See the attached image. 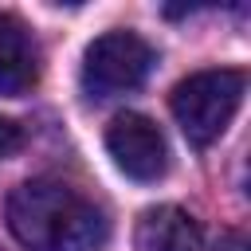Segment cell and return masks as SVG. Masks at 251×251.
I'll list each match as a JSON object with an SVG mask.
<instances>
[{
	"instance_id": "277c9868",
	"label": "cell",
	"mask_w": 251,
	"mask_h": 251,
	"mask_svg": "<svg viewBox=\"0 0 251 251\" xmlns=\"http://www.w3.org/2000/svg\"><path fill=\"white\" fill-rule=\"evenodd\" d=\"M106 149L114 157V165L129 176V180H161L169 173V145L165 133L157 129V122H149L145 114H118L106 129Z\"/></svg>"
},
{
	"instance_id": "8992f818",
	"label": "cell",
	"mask_w": 251,
	"mask_h": 251,
	"mask_svg": "<svg viewBox=\"0 0 251 251\" xmlns=\"http://www.w3.org/2000/svg\"><path fill=\"white\" fill-rule=\"evenodd\" d=\"M39 78V55L27 27L16 16H0V94L16 98Z\"/></svg>"
},
{
	"instance_id": "ba28073f",
	"label": "cell",
	"mask_w": 251,
	"mask_h": 251,
	"mask_svg": "<svg viewBox=\"0 0 251 251\" xmlns=\"http://www.w3.org/2000/svg\"><path fill=\"white\" fill-rule=\"evenodd\" d=\"M212 251H247V239H243L239 231H227V235H224V239H220Z\"/></svg>"
},
{
	"instance_id": "5b68a950",
	"label": "cell",
	"mask_w": 251,
	"mask_h": 251,
	"mask_svg": "<svg viewBox=\"0 0 251 251\" xmlns=\"http://www.w3.org/2000/svg\"><path fill=\"white\" fill-rule=\"evenodd\" d=\"M133 243H137V251H204V231L184 208L157 204V208L141 212Z\"/></svg>"
},
{
	"instance_id": "6da1fadb",
	"label": "cell",
	"mask_w": 251,
	"mask_h": 251,
	"mask_svg": "<svg viewBox=\"0 0 251 251\" xmlns=\"http://www.w3.org/2000/svg\"><path fill=\"white\" fill-rule=\"evenodd\" d=\"M8 231L27 251H102L110 224L78 188L27 180L8 196Z\"/></svg>"
},
{
	"instance_id": "52a82bcc",
	"label": "cell",
	"mask_w": 251,
	"mask_h": 251,
	"mask_svg": "<svg viewBox=\"0 0 251 251\" xmlns=\"http://www.w3.org/2000/svg\"><path fill=\"white\" fill-rule=\"evenodd\" d=\"M20 145H24V129H20L12 118H0V157L20 153Z\"/></svg>"
},
{
	"instance_id": "7a4b0ae2",
	"label": "cell",
	"mask_w": 251,
	"mask_h": 251,
	"mask_svg": "<svg viewBox=\"0 0 251 251\" xmlns=\"http://www.w3.org/2000/svg\"><path fill=\"white\" fill-rule=\"evenodd\" d=\"M243 71L220 67V71H196L173 90V118L180 133L192 145H212L235 118L243 102Z\"/></svg>"
},
{
	"instance_id": "3957f363",
	"label": "cell",
	"mask_w": 251,
	"mask_h": 251,
	"mask_svg": "<svg viewBox=\"0 0 251 251\" xmlns=\"http://www.w3.org/2000/svg\"><path fill=\"white\" fill-rule=\"evenodd\" d=\"M153 47L137 31H106L82 55V90L90 98H118L149 78Z\"/></svg>"
}]
</instances>
